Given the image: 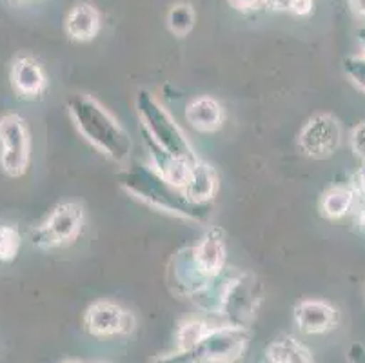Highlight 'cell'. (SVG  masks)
I'll return each instance as SVG.
<instances>
[{
    "mask_svg": "<svg viewBox=\"0 0 365 363\" xmlns=\"http://www.w3.org/2000/svg\"><path fill=\"white\" fill-rule=\"evenodd\" d=\"M117 178L125 193L158 211L191 220L197 224H207L213 215V204H197L193 200H189L182 189L169 184L155 169L140 162H135L129 168L122 169Z\"/></svg>",
    "mask_w": 365,
    "mask_h": 363,
    "instance_id": "obj_1",
    "label": "cell"
},
{
    "mask_svg": "<svg viewBox=\"0 0 365 363\" xmlns=\"http://www.w3.org/2000/svg\"><path fill=\"white\" fill-rule=\"evenodd\" d=\"M68 111L89 144L117 164L128 162L133 149L131 138L97 100L84 93H75L68 98Z\"/></svg>",
    "mask_w": 365,
    "mask_h": 363,
    "instance_id": "obj_2",
    "label": "cell"
},
{
    "mask_svg": "<svg viewBox=\"0 0 365 363\" xmlns=\"http://www.w3.org/2000/svg\"><path fill=\"white\" fill-rule=\"evenodd\" d=\"M135 108L140 116L142 131L151 136L162 149L171 153L173 156L189 160V162L198 160L177 122L148 89H138L135 95Z\"/></svg>",
    "mask_w": 365,
    "mask_h": 363,
    "instance_id": "obj_3",
    "label": "cell"
},
{
    "mask_svg": "<svg viewBox=\"0 0 365 363\" xmlns=\"http://www.w3.org/2000/svg\"><path fill=\"white\" fill-rule=\"evenodd\" d=\"M249 347V332L237 325H213L197 345L178 349L182 363H233L245 354Z\"/></svg>",
    "mask_w": 365,
    "mask_h": 363,
    "instance_id": "obj_4",
    "label": "cell"
},
{
    "mask_svg": "<svg viewBox=\"0 0 365 363\" xmlns=\"http://www.w3.org/2000/svg\"><path fill=\"white\" fill-rule=\"evenodd\" d=\"M86 211L76 202H62L55 205L53 211L46 216L42 224L36 225L31 231V244L36 249L64 247L78 238L84 229Z\"/></svg>",
    "mask_w": 365,
    "mask_h": 363,
    "instance_id": "obj_5",
    "label": "cell"
},
{
    "mask_svg": "<svg viewBox=\"0 0 365 363\" xmlns=\"http://www.w3.org/2000/svg\"><path fill=\"white\" fill-rule=\"evenodd\" d=\"M31 162V136L16 113L0 116V169L11 178L26 175Z\"/></svg>",
    "mask_w": 365,
    "mask_h": 363,
    "instance_id": "obj_6",
    "label": "cell"
},
{
    "mask_svg": "<svg viewBox=\"0 0 365 363\" xmlns=\"http://www.w3.org/2000/svg\"><path fill=\"white\" fill-rule=\"evenodd\" d=\"M297 144L298 149L309 158H329L338 151L341 144V128L338 120L325 113L311 116L302 126Z\"/></svg>",
    "mask_w": 365,
    "mask_h": 363,
    "instance_id": "obj_7",
    "label": "cell"
},
{
    "mask_svg": "<svg viewBox=\"0 0 365 363\" xmlns=\"http://www.w3.org/2000/svg\"><path fill=\"white\" fill-rule=\"evenodd\" d=\"M86 329L95 338L129 334L135 329V316L108 300L95 302L86 311Z\"/></svg>",
    "mask_w": 365,
    "mask_h": 363,
    "instance_id": "obj_8",
    "label": "cell"
},
{
    "mask_svg": "<svg viewBox=\"0 0 365 363\" xmlns=\"http://www.w3.org/2000/svg\"><path fill=\"white\" fill-rule=\"evenodd\" d=\"M169 282H171L173 291L178 296L195 300L209 287L213 280L205 278L198 271L195 264L193 247H184L173 256L171 267H169Z\"/></svg>",
    "mask_w": 365,
    "mask_h": 363,
    "instance_id": "obj_9",
    "label": "cell"
},
{
    "mask_svg": "<svg viewBox=\"0 0 365 363\" xmlns=\"http://www.w3.org/2000/svg\"><path fill=\"white\" fill-rule=\"evenodd\" d=\"M193 256L198 271L205 278L215 280L218 275H222L227 264V244H225L224 229H209L193 247Z\"/></svg>",
    "mask_w": 365,
    "mask_h": 363,
    "instance_id": "obj_10",
    "label": "cell"
},
{
    "mask_svg": "<svg viewBox=\"0 0 365 363\" xmlns=\"http://www.w3.org/2000/svg\"><path fill=\"white\" fill-rule=\"evenodd\" d=\"M293 316L305 334H324L338 324V311L324 300H302L294 305Z\"/></svg>",
    "mask_w": 365,
    "mask_h": 363,
    "instance_id": "obj_11",
    "label": "cell"
},
{
    "mask_svg": "<svg viewBox=\"0 0 365 363\" xmlns=\"http://www.w3.org/2000/svg\"><path fill=\"white\" fill-rule=\"evenodd\" d=\"M144 135V144L148 148L149 156H151V168L158 173L164 180H168L169 184L177 185L178 189L184 188L185 180L189 176V169H191V164L193 162H189V160L178 158V156H173L171 153H168L165 149H162L160 145L151 138V136ZM197 162V160H195Z\"/></svg>",
    "mask_w": 365,
    "mask_h": 363,
    "instance_id": "obj_12",
    "label": "cell"
},
{
    "mask_svg": "<svg viewBox=\"0 0 365 363\" xmlns=\"http://www.w3.org/2000/svg\"><path fill=\"white\" fill-rule=\"evenodd\" d=\"M102 28L98 9L89 2H78L69 9L64 20L66 35L75 42H91Z\"/></svg>",
    "mask_w": 365,
    "mask_h": 363,
    "instance_id": "obj_13",
    "label": "cell"
},
{
    "mask_svg": "<svg viewBox=\"0 0 365 363\" xmlns=\"http://www.w3.org/2000/svg\"><path fill=\"white\" fill-rule=\"evenodd\" d=\"M11 84L13 89L26 98H38L46 91L44 71L41 64L31 56H19L13 62L11 68Z\"/></svg>",
    "mask_w": 365,
    "mask_h": 363,
    "instance_id": "obj_14",
    "label": "cell"
},
{
    "mask_svg": "<svg viewBox=\"0 0 365 363\" xmlns=\"http://www.w3.org/2000/svg\"><path fill=\"white\" fill-rule=\"evenodd\" d=\"M182 191L189 200H193L197 204H211V200L215 198L218 191L217 171L205 162L197 160L191 164L189 176Z\"/></svg>",
    "mask_w": 365,
    "mask_h": 363,
    "instance_id": "obj_15",
    "label": "cell"
},
{
    "mask_svg": "<svg viewBox=\"0 0 365 363\" xmlns=\"http://www.w3.org/2000/svg\"><path fill=\"white\" fill-rule=\"evenodd\" d=\"M185 120L200 133H215L224 124V109L213 96H197L185 108Z\"/></svg>",
    "mask_w": 365,
    "mask_h": 363,
    "instance_id": "obj_16",
    "label": "cell"
},
{
    "mask_svg": "<svg viewBox=\"0 0 365 363\" xmlns=\"http://www.w3.org/2000/svg\"><path fill=\"white\" fill-rule=\"evenodd\" d=\"M269 363H314L313 354L302 342L289 334H280L267 345Z\"/></svg>",
    "mask_w": 365,
    "mask_h": 363,
    "instance_id": "obj_17",
    "label": "cell"
},
{
    "mask_svg": "<svg viewBox=\"0 0 365 363\" xmlns=\"http://www.w3.org/2000/svg\"><path fill=\"white\" fill-rule=\"evenodd\" d=\"M354 205V191L345 185H338V188L329 189L322 196L320 211L325 218L329 220H340L345 215H349V211Z\"/></svg>",
    "mask_w": 365,
    "mask_h": 363,
    "instance_id": "obj_18",
    "label": "cell"
},
{
    "mask_svg": "<svg viewBox=\"0 0 365 363\" xmlns=\"http://www.w3.org/2000/svg\"><path fill=\"white\" fill-rule=\"evenodd\" d=\"M195 26V11L189 4H175L168 13V28L173 35L187 36Z\"/></svg>",
    "mask_w": 365,
    "mask_h": 363,
    "instance_id": "obj_19",
    "label": "cell"
},
{
    "mask_svg": "<svg viewBox=\"0 0 365 363\" xmlns=\"http://www.w3.org/2000/svg\"><path fill=\"white\" fill-rule=\"evenodd\" d=\"M213 325H209L204 319H187L180 325L177 332L178 349H191L202 339V336L209 331Z\"/></svg>",
    "mask_w": 365,
    "mask_h": 363,
    "instance_id": "obj_20",
    "label": "cell"
},
{
    "mask_svg": "<svg viewBox=\"0 0 365 363\" xmlns=\"http://www.w3.org/2000/svg\"><path fill=\"white\" fill-rule=\"evenodd\" d=\"M21 249V232L13 225H0V262H13Z\"/></svg>",
    "mask_w": 365,
    "mask_h": 363,
    "instance_id": "obj_21",
    "label": "cell"
},
{
    "mask_svg": "<svg viewBox=\"0 0 365 363\" xmlns=\"http://www.w3.org/2000/svg\"><path fill=\"white\" fill-rule=\"evenodd\" d=\"M344 73L356 88L365 93V56H349L344 60Z\"/></svg>",
    "mask_w": 365,
    "mask_h": 363,
    "instance_id": "obj_22",
    "label": "cell"
},
{
    "mask_svg": "<svg viewBox=\"0 0 365 363\" xmlns=\"http://www.w3.org/2000/svg\"><path fill=\"white\" fill-rule=\"evenodd\" d=\"M351 148H353L354 155L365 162V122L354 126V129L351 131Z\"/></svg>",
    "mask_w": 365,
    "mask_h": 363,
    "instance_id": "obj_23",
    "label": "cell"
},
{
    "mask_svg": "<svg viewBox=\"0 0 365 363\" xmlns=\"http://www.w3.org/2000/svg\"><path fill=\"white\" fill-rule=\"evenodd\" d=\"M351 189L354 191V204H356V202L360 204V211L358 213L365 211V168H361L360 171L356 173Z\"/></svg>",
    "mask_w": 365,
    "mask_h": 363,
    "instance_id": "obj_24",
    "label": "cell"
},
{
    "mask_svg": "<svg viewBox=\"0 0 365 363\" xmlns=\"http://www.w3.org/2000/svg\"><path fill=\"white\" fill-rule=\"evenodd\" d=\"M314 8V0H291L289 11L297 16H307Z\"/></svg>",
    "mask_w": 365,
    "mask_h": 363,
    "instance_id": "obj_25",
    "label": "cell"
},
{
    "mask_svg": "<svg viewBox=\"0 0 365 363\" xmlns=\"http://www.w3.org/2000/svg\"><path fill=\"white\" fill-rule=\"evenodd\" d=\"M229 6L233 9H237V11H251V9L258 8V6L262 4V0H227Z\"/></svg>",
    "mask_w": 365,
    "mask_h": 363,
    "instance_id": "obj_26",
    "label": "cell"
},
{
    "mask_svg": "<svg viewBox=\"0 0 365 363\" xmlns=\"http://www.w3.org/2000/svg\"><path fill=\"white\" fill-rule=\"evenodd\" d=\"M262 4L271 11H289L291 0H262Z\"/></svg>",
    "mask_w": 365,
    "mask_h": 363,
    "instance_id": "obj_27",
    "label": "cell"
},
{
    "mask_svg": "<svg viewBox=\"0 0 365 363\" xmlns=\"http://www.w3.org/2000/svg\"><path fill=\"white\" fill-rule=\"evenodd\" d=\"M349 356V363H365V347L360 344H354L347 352Z\"/></svg>",
    "mask_w": 365,
    "mask_h": 363,
    "instance_id": "obj_28",
    "label": "cell"
},
{
    "mask_svg": "<svg viewBox=\"0 0 365 363\" xmlns=\"http://www.w3.org/2000/svg\"><path fill=\"white\" fill-rule=\"evenodd\" d=\"M349 8L358 19H365V0H347Z\"/></svg>",
    "mask_w": 365,
    "mask_h": 363,
    "instance_id": "obj_29",
    "label": "cell"
},
{
    "mask_svg": "<svg viewBox=\"0 0 365 363\" xmlns=\"http://www.w3.org/2000/svg\"><path fill=\"white\" fill-rule=\"evenodd\" d=\"M358 42H360L361 49H364V56H365V28L358 29Z\"/></svg>",
    "mask_w": 365,
    "mask_h": 363,
    "instance_id": "obj_30",
    "label": "cell"
},
{
    "mask_svg": "<svg viewBox=\"0 0 365 363\" xmlns=\"http://www.w3.org/2000/svg\"><path fill=\"white\" fill-rule=\"evenodd\" d=\"M358 215H360V224H361V225H364V227H365V211L358 213Z\"/></svg>",
    "mask_w": 365,
    "mask_h": 363,
    "instance_id": "obj_31",
    "label": "cell"
},
{
    "mask_svg": "<svg viewBox=\"0 0 365 363\" xmlns=\"http://www.w3.org/2000/svg\"><path fill=\"white\" fill-rule=\"evenodd\" d=\"M64 363H82V362H76V359H69V362H64Z\"/></svg>",
    "mask_w": 365,
    "mask_h": 363,
    "instance_id": "obj_32",
    "label": "cell"
},
{
    "mask_svg": "<svg viewBox=\"0 0 365 363\" xmlns=\"http://www.w3.org/2000/svg\"><path fill=\"white\" fill-rule=\"evenodd\" d=\"M97 363H104V362H97Z\"/></svg>",
    "mask_w": 365,
    "mask_h": 363,
    "instance_id": "obj_33",
    "label": "cell"
}]
</instances>
